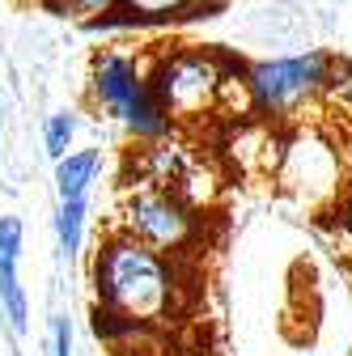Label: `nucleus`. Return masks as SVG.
Listing matches in <instances>:
<instances>
[{"label":"nucleus","mask_w":352,"mask_h":356,"mask_svg":"<svg viewBox=\"0 0 352 356\" xmlns=\"http://www.w3.org/2000/svg\"><path fill=\"white\" fill-rule=\"evenodd\" d=\"M149 72L174 127L200 131L204 123H234L255 115L246 64L216 47L179 42V47L149 51Z\"/></svg>","instance_id":"nucleus-1"},{"label":"nucleus","mask_w":352,"mask_h":356,"mask_svg":"<svg viewBox=\"0 0 352 356\" xmlns=\"http://www.w3.org/2000/svg\"><path fill=\"white\" fill-rule=\"evenodd\" d=\"M90 284H94V305L119 309L127 318H141L161 327L170 314H179L183 301V263L179 254H166L127 229H111L94 259H90Z\"/></svg>","instance_id":"nucleus-2"},{"label":"nucleus","mask_w":352,"mask_h":356,"mask_svg":"<svg viewBox=\"0 0 352 356\" xmlns=\"http://www.w3.org/2000/svg\"><path fill=\"white\" fill-rule=\"evenodd\" d=\"M90 106L106 119H115L131 140H161L174 136V119L166 111V102L157 98V85L149 72V56L145 51H127V47H106L94 56L90 64Z\"/></svg>","instance_id":"nucleus-3"},{"label":"nucleus","mask_w":352,"mask_h":356,"mask_svg":"<svg viewBox=\"0 0 352 356\" xmlns=\"http://www.w3.org/2000/svg\"><path fill=\"white\" fill-rule=\"evenodd\" d=\"M115 229H127L131 238H141L166 254H187L204 238V212L174 187H157V183L136 178L119 195Z\"/></svg>","instance_id":"nucleus-4"},{"label":"nucleus","mask_w":352,"mask_h":356,"mask_svg":"<svg viewBox=\"0 0 352 356\" xmlns=\"http://www.w3.org/2000/svg\"><path fill=\"white\" fill-rule=\"evenodd\" d=\"M327 64H331L327 51H301V56H276V60L246 64L255 115L268 123H280V127L305 123V111H319Z\"/></svg>","instance_id":"nucleus-5"},{"label":"nucleus","mask_w":352,"mask_h":356,"mask_svg":"<svg viewBox=\"0 0 352 356\" xmlns=\"http://www.w3.org/2000/svg\"><path fill=\"white\" fill-rule=\"evenodd\" d=\"M272 183H280L289 195H297L310 208L335 204L348 187L344 161H339V136H327L323 127H310V123L285 127V145H280Z\"/></svg>","instance_id":"nucleus-6"},{"label":"nucleus","mask_w":352,"mask_h":356,"mask_svg":"<svg viewBox=\"0 0 352 356\" xmlns=\"http://www.w3.org/2000/svg\"><path fill=\"white\" fill-rule=\"evenodd\" d=\"M221 9L225 0H119L111 13L90 22V30H161L216 17Z\"/></svg>","instance_id":"nucleus-7"},{"label":"nucleus","mask_w":352,"mask_h":356,"mask_svg":"<svg viewBox=\"0 0 352 356\" xmlns=\"http://www.w3.org/2000/svg\"><path fill=\"white\" fill-rule=\"evenodd\" d=\"M22 242L26 229L17 216H0V309L17 335H26L30 327V309H26V289L17 280V259H22Z\"/></svg>","instance_id":"nucleus-8"},{"label":"nucleus","mask_w":352,"mask_h":356,"mask_svg":"<svg viewBox=\"0 0 352 356\" xmlns=\"http://www.w3.org/2000/svg\"><path fill=\"white\" fill-rule=\"evenodd\" d=\"M98 174H102V149H77V153L56 157V191H60V200L90 195Z\"/></svg>","instance_id":"nucleus-9"},{"label":"nucleus","mask_w":352,"mask_h":356,"mask_svg":"<svg viewBox=\"0 0 352 356\" xmlns=\"http://www.w3.org/2000/svg\"><path fill=\"white\" fill-rule=\"evenodd\" d=\"M319 111H327V119H335L339 127L352 123V60L331 56L327 76H323V94H319Z\"/></svg>","instance_id":"nucleus-10"},{"label":"nucleus","mask_w":352,"mask_h":356,"mask_svg":"<svg viewBox=\"0 0 352 356\" xmlns=\"http://www.w3.org/2000/svg\"><path fill=\"white\" fill-rule=\"evenodd\" d=\"M85 220H90V195H72V200H60V216H56V234H60V246L68 259L81 254L85 246Z\"/></svg>","instance_id":"nucleus-11"},{"label":"nucleus","mask_w":352,"mask_h":356,"mask_svg":"<svg viewBox=\"0 0 352 356\" xmlns=\"http://www.w3.org/2000/svg\"><path fill=\"white\" fill-rule=\"evenodd\" d=\"M72 136H77V115L72 111H56L42 123V145H47L51 157H64L72 149Z\"/></svg>","instance_id":"nucleus-12"},{"label":"nucleus","mask_w":352,"mask_h":356,"mask_svg":"<svg viewBox=\"0 0 352 356\" xmlns=\"http://www.w3.org/2000/svg\"><path fill=\"white\" fill-rule=\"evenodd\" d=\"M38 5H47L56 17H72V22H85V26H90L94 17L111 13L119 0H38Z\"/></svg>","instance_id":"nucleus-13"},{"label":"nucleus","mask_w":352,"mask_h":356,"mask_svg":"<svg viewBox=\"0 0 352 356\" xmlns=\"http://www.w3.org/2000/svg\"><path fill=\"white\" fill-rule=\"evenodd\" d=\"M51 343H56V356H72V327L64 314L51 318Z\"/></svg>","instance_id":"nucleus-14"},{"label":"nucleus","mask_w":352,"mask_h":356,"mask_svg":"<svg viewBox=\"0 0 352 356\" xmlns=\"http://www.w3.org/2000/svg\"><path fill=\"white\" fill-rule=\"evenodd\" d=\"M339 161H344V178L352 183V123L339 127Z\"/></svg>","instance_id":"nucleus-15"},{"label":"nucleus","mask_w":352,"mask_h":356,"mask_svg":"<svg viewBox=\"0 0 352 356\" xmlns=\"http://www.w3.org/2000/svg\"><path fill=\"white\" fill-rule=\"evenodd\" d=\"M335 212H339V225L352 234V183H348V187H344V195L335 200Z\"/></svg>","instance_id":"nucleus-16"},{"label":"nucleus","mask_w":352,"mask_h":356,"mask_svg":"<svg viewBox=\"0 0 352 356\" xmlns=\"http://www.w3.org/2000/svg\"><path fill=\"white\" fill-rule=\"evenodd\" d=\"M225 5H230V0H225Z\"/></svg>","instance_id":"nucleus-17"}]
</instances>
